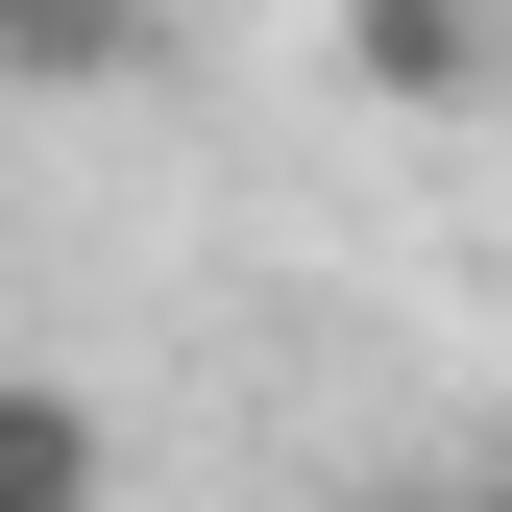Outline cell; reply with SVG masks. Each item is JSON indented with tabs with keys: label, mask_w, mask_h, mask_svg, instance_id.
<instances>
[{
	"label": "cell",
	"mask_w": 512,
	"mask_h": 512,
	"mask_svg": "<svg viewBox=\"0 0 512 512\" xmlns=\"http://www.w3.org/2000/svg\"><path fill=\"white\" fill-rule=\"evenodd\" d=\"M0 74H25V98H98V74H147V0H0Z\"/></svg>",
	"instance_id": "cell-1"
},
{
	"label": "cell",
	"mask_w": 512,
	"mask_h": 512,
	"mask_svg": "<svg viewBox=\"0 0 512 512\" xmlns=\"http://www.w3.org/2000/svg\"><path fill=\"white\" fill-rule=\"evenodd\" d=\"M98 488V415L74 391H0V512H74Z\"/></svg>",
	"instance_id": "cell-2"
},
{
	"label": "cell",
	"mask_w": 512,
	"mask_h": 512,
	"mask_svg": "<svg viewBox=\"0 0 512 512\" xmlns=\"http://www.w3.org/2000/svg\"><path fill=\"white\" fill-rule=\"evenodd\" d=\"M366 74H391V98H464L488 25H464V0H366Z\"/></svg>",
	"instance_id": "cell-3"
}]
</instances>
